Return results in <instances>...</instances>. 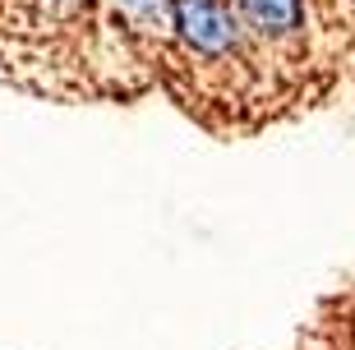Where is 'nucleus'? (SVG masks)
<instances>
[{"label": "nucleus", "mask_w": 355, "mask_h": 350, "mask_svg": "<svg viewBox=\"0 0 355 350\" xmlns=\"http://www.w3.org/2000/svg\"><path fill=\"white\" fill-rule=\"evenodd\" d=\"M175 28L203 55H222L236 46V19L222 0H175Z\"/></svg>", "instance_id": "obj_1"}, {"label": "nucleus", "mask_w": 355, "mask_h": 350, "mask_svg": "<svg viewBox=\"0 0 355 350\" xmlns=\"http://www.w3.org/2000/svg\"><path fill=\"white\" fill-rule=\"evenodd\" d=\"M240 14L259 33H291L300 24V0H240Z\"/></svg>", "instance_id": "obj_2"}, {"label": "nucleus", "mask_w": 355, "mask_h": 350, "mask_svg": "<svg viewBox=\"0 0 355 350\" xmlns=\"http://www.w3.org/2000/svg\"><path fill=\"white\" fill-rule=\"evenodd\" d=\"M125 10H134L139 19H153V14H162V0H120Z\"/></svg>", "instance_id": "obj_3"}]
</instances>
